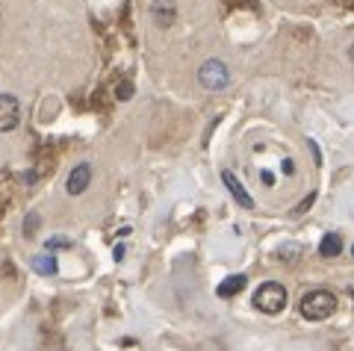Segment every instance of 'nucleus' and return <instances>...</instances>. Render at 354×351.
Returning <instances> with one entry per match:
<instances>
[{"instance_id":"f257e3e1","label":"nucleus","mask_w":354,"mask_h":351,"mask_svg":"<svg viewBox=\"0 0 354 351\" xmlns=\"http://www.w3.org/2000/svg\"><path fill=\"white\" fill-rule=\"evenodd\" d=\"M298 310H301V316L310 322H322L337 313V298H334V292H328V290H313V292L301 295Z\"/></svg>"},{"instance_id":"f03ea898","label":"nucleus","mask_w":354,"mask_h":351,"mask_svg":"<svg viewBox=\"0 0 354 351\" xmlns=\"http://www.w3.org/2000/svg\"><path fill=\"white\" fill-rule=\"evenodd\" d=\"M254 307L263 313H281L286 307V290L281 283H263V287L254 292Z\"/></svg>"},{"instance_id":"7ed1b4c3","label":"nucleus","mask_w":354,"mask_h":351,"mask_svg":"<svg viewBox=\"0 0 354 351\" xmlns=\"http://www.w3.org/2000/svg\"><path fill=\"white\" fill-rule=\"evenodd\" d=\"M198 80H201L204 89L218 92V89H225V86H227L230 71H227V65L221 62V59H209V62L201 65V71H198Z\"/></svg>"},{"instance_id":"20e7f679","label":"nucleus","mask_w":354,"mask_h":351,"mask_svg":"<svg viewBox=\"0 0 354 351\" xmlns=\"http://www.w3.org/2000/svg\"><path fill=\"white\" fill-rule=\"evenodd\" d=\"M21 122V106L12 95H0V130H15Z\"/></svg>"},{"instance_id":"39448f33","label":"nucleus","mask_w":354,"mask_h":351,"mask_svg":"<svg viewBox=\"0 0 354 351\" xmlns=\"http://www.w3.org/2000/svg\"><path fill=\"white\" fill-rule=\"evenodd\" d=\"M88 183H92V166L80 162V166L71 169L68 180H65V189H68V195H83L88 189Z\"/></svg>"},{"instance_id":"423d86ee","label":"nucleus","mask_w":354,"mask_h":351,"mask_svg":"<svg viewBox=\"0 0 354 351\" xmlns=\"http://www.w3.org/2000/svg\"><path fill=\"white\" fill-rule=\"evenodd\" d=\"M221 180H225V186H227V192L236 198V204L239 207H245V210H254V198L245 192V186H242V180L236 178L234 171H221Z\"/></svg>"},{"instance_id":"0eeeda50","label":"nucleus","mask_w":354,"mask_h":351,"mask_svg":"<svg viewBox=\"0 0 354 351\" xmlns=\"http://www.w3.org/2000/svg\"><path fill=\"white\" fill-rule=\"evenodd\" d=\"M174 15H177L174 0H153V3H151V18L157 21L160 27H169L174 21Z\"/></svg>"},{"instance_id":"6e6552de","label":"nucleus","mask_w":354,"mask_h":351,"mask_svg":"<svg viewBox=\"0 0 354 351\" xmlns=\"http://www.w3.org/2000/svg\"><path fill=\"white\" fill-rule=\"evenodd\" d=\"M342 251V239H339V234H328L322 243H319V254L322 257H337Z\"/></svg>"},{"instance_id":"1a4fd4ad","label":"nucleus","mask_w":354,"mask_h":351,"mask_svg":"<svg viewBox=\"0 0 354 351\" xmlns=\"http://www.w3.org/2000/svg\"><path fill=\"white\" fill-rule=\"evenodd\" d=\"M32 269H36L39 275H57V257H53V254L32 257Z\"/></svg>"},{"instance_id":"9d476101","label":"nucleus","mask_w":354,"mask_h":351,"mask_svg":"<svg viewBox=\"0 0 354 351\" xmlns=\"http://www.w3.org/2000/svg\"><path fill=\"white\" fill-rule=\"evenodd\" d=\"M242 290H245V275H234V278H227L218 287V295H221V298H230V295H236Z\"/></svg>"},{"instance_id":"9b49d317","label":"nucleus","mask_w":354,"mask_h":351,"mask_svg":"<svg viewBox=\"0 0 354 351\" xmlns=\"http://www.w3.org/2000/svg\"><path fill=\"white\" fill-rule=\"evenodd\" d=\"M115 95L121 97V101H127V97L133 95V86H130L127 80H124V83H118V86H115Z\"/></svg>"},{"instance_id":"f8f14e48","label":"nucleus","mask_w":354,"mask_h":351,"mask_svg":"<svg viewBox=\"0 0 354 351\" xmlns=\"http://www.w3.org/2000/svg\"><path fill=\"white\" fill-rule=\"evenodd\" d=\"M71 243H68V239H50V243H48V248H68Z\"/></svg>"},{"instance_id":"ddd939ff","label":"nucleus","mask_w":354,"mask_h":351,"mask_svg":"<svg viewBox=\"0 0 354 351\" xmlns=\"http://www.w3.org/2000/svg\"><path fill=\"white\" fill-rule=\"evenodd\" d=\"M36 225H39V216H30V218H27V227H24V234L30 236V230L36 227Z\"/></svg>"},{"instance_id":"4468645a","label":"nucleus","mask_w":354,"mask_h":351,"mask_svg":"<svg viewBox=\"0 0 354 351\" xmlns=\"http://www.w3.org/2000/svg\"><path fill=\"white\" fill-rule=\"evenodd\" d=\"M283 171H286V174H292V171H295V166H292V160H283Z\"/></svg>"},{"instance_id":"2eb2a0df","label":"nucleus","mask_w":354,"mask_h":351,"mask_svg":"<svg viewBox=\"0 0 354 351\" xmlns=\"http://www.w3.org/2000/svg\"><path fill=\"white\" fill-rule=\"evenodd\" d=\"M351 59H354V48H351Z\"/></svg>"},{"instance_id":"dca6fc26","label":"nucleus","mask_w":354,"mask_h":351,"mask_svg":"<svg viewBox=\"0 0 354 351\" xmlns=\"http://www.w3.org/2000/svg\"><path fill=\"white\" fill-rule=\"evenodd\" d=\"M351 254H354V245H351Z\"/></svg>"}]
</instances>
